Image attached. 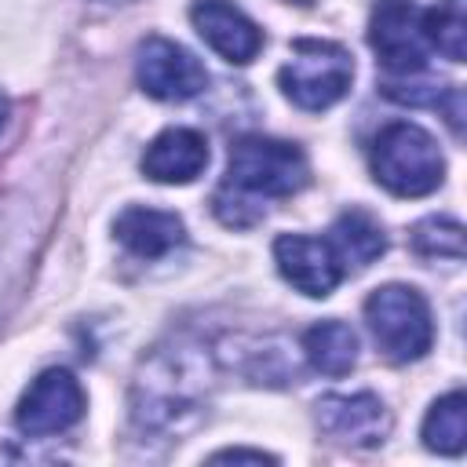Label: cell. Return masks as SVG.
<instances>
[{
    "instance_id": "obj_3",
    "label": "cell",
    "mask_w": 467,
    "mask_h": 467,
    "mask_svg": "<svg viewBox=\"0 0 467 467\" xmlns=\"http://www.w3.org/2000/svg\"><path fill=\"white\" fill-rule=\"evenodd\" d=\"M372 179L394 197H427L445 179V157L431 131L412 120H390L376 131L368 150Z\"/></svg>"
},
{
    "instance_id": "obj_22",
    "label": "cell",
    "mask_w": 467,
    "mask_h": 467,
    "mask_svg": "<svg viewBox=\"0 0 467 467\" xmlns=\"http://www.w3.org/2000/svg\"><path fill=\"white\" fill-rule=\"evenodd\" d=\"M106 4H128V0H106Z\"/></svg>"
},
{
    "instance_id": "obj_13",
    "label": "cell",
    "mask_w": 467,
    "mask_h": 467,
    "mask_svg": "<svg viewBox=\"0 0 467 467\" xmlns=\"http://www.w3.org/2000/svg\"><path fill=\"white\" fill-rule=\"evenodd\" d=\"M113 234L139 259H161V255L175 252L186 241V226H182V219L175 212L142 208V204L124 208L113 219Z\"/></svg>"
},
{
    "instance_id": "obj_18",
    "label": "cell",
    "mask_w": 467,
    "mask_h": 467,
    "mask_svg": "<svg viewBox=\"0 0 467 467\" xmlns=\"http://www.w3.org/2000/svg\"><path fill=\"white\" fill-rule=\"evenodd\" d=\"M409 244L423 259H452V263H460L463 259V226L456 219H449V215H427L423 223L412 226Z\"/></svg>"
},
{
    "instance_id": "obj_1",
    "label": "cell",
    "mask_w": 467,
    "mask_h": 467,
    "mask_svg": "<svg viewBox=\"0 0 467 467\" xmlns=\"http://www.w3.org/2000/svg\"><path fill=\"white\" fill-rule=\"evenodd\" d=\"M215 361L197 339H168L153 347L131 379V423L150 434L190 431L212 398Z\"/></svg>"
},
{
    "instance_id": "obj_8",
    "label": "cell",
    "mask_w": 467,
    "mask_h": 467,
    "mask_svg": "<svg viewBox=\"0 0 467 467\" xmlns=\"http://www.w3.org/2000/svg\"><path fill=\"white\" fill-rule=\"evenodd\" d=\"M135 80L157 102H186L208 88L204 66L168 36H146L135 51Z\"/></svg>"
},
{
    "instance_id": "obj_2",
    "label": "cell",
    "mask_w": 467,
    "mask_h": 467,
    "mask_svg": "<svg viewBox=\"0 0 467 467\" xmlns=\"http://www.w3.org/2000/svg\"><path fill=\"white\" fill-rule=\"evenodd\" d=\"M310 161L296 142L270 135H241L230 142L226 182L215 190L212 208L226 226H252L274 197H292L306 186Z\"/></svg>"
},
{
    "instance_id": "obj_11",
    "label": "cell",
    "mask_w": 467,
    "mask_h": 467,
    "mask_svg": "<svg viewBox=\"0 0 467 467\" xmlns=\"http://www.w3.org/2000/svg\"><path fill=\"white\" fill-rule=\"evenodd\" d=\"M190 22L201 40L234 66H248L263 51V29L230 0H193Z\"/></svg>"
},
{
    "instance_id": "obj_10",
    "label": "cell",
    "mask_w": 467,
    "mask_h": 467,
    "mask_svg": "<svg viewBox=\"0 0 467 467\" xmlns=\"http://www.w3.org/2000/svg\"><path fill=\"white\" fill-rule=\"evenodd\" d=\"M274 263H277L281 277L310 299L332 296L347 274L336 248L328 244V237L321 241V237H306V234H281L274 241Z\"/></svg>"
},
{
    "instance_id": "obj_14",
    "label": "cell",
    "mask_w": 467,
    "mask_h": 467,
    "mask_svg": "<svg viewBox=\"0 0 467 467\" xmlns=\"http://www.w3.org/2000/svg\"><path fill=\"white\" fill-rule=\"evenodd\" d=\"M328 244L336 248L343 270H350V266L361 270V266H368L372 259H379L387 252V234L365 208H350L332 223Z\"/></svg>"
},
{
    "instance_id": "obj_7",
    "label": "cell",
    "mask_w": 467,
    "mask_h": 467,
    "mask_svg": "<svg viewBox=\"0 0 467 467\" xmlns=\"http://www.w3.org/2000/svg\"><path fill=\"white\" fill-rule=\"evenodd\" d=\"M84 409H88V398L80 379L69 368H44L18 398L15 423L26 438H51L77 427Z\"/></svg>"
},
{
    "instance_id": "obj_6",
    "label": "cell",
    "mask_w": 467,
    "mask_h": 467,
    "mask_svg": "<svg viewBox=\"0 0 467 467\" xmlns=\"http://www.w3.org/2000/svg\"><path fill=\"white\" fill-rule=\"evenodd\" d=\"M368 44L390 80L423 77L431 44L423 36V11L412 0H376L368 18Z\"/></svg>"
},
{
    "instance_id": "obj_17",
    "label": "cell",
    "mask_w": 467,
    "mask_h": 467,
    "mask_svg": "<svg viewBox=\"0 0 467 467\" xmlns=\"http://www.w3.org/2000/svg\"><path fill=\"white\" fill-rule=\"evenodd\" d=\"M423 36L449 62H463V55H467V15H463V0H438L434 7H427L423 11Z\"/></svg>"
},
{
    "instance_id": "obj_19",
    "label": "cell",
    "mask_w": 467,
    "mask_h": 467,
    "mask_svg": "<svg viewBox=\"0 0 467 467\" xmlns=\"http://www.w3.org/2000/svg\"><path fill=\"white\" fill-rule=\"evenodd\" d=\"M26 234H29V223L22 219L18 208L11 204H0V296L11 288L15 274L26 266Z\"/></svg>"
},
{
    "instance_id": "obj_20",
    "label": "cell",
    "mask_w": 467,
    "mask_h": 467,
    "mask_svg": "<svg viewBox=\"0 0 467 467\" xmlns=\"http://www.w3.org/2000/svg\"><path fill=\"white\" fill-rule=\"evenodd\" d=\"M212 460H215V463H223V460H252V463H274V456H270V452H263V449H223V452H215Z\"/></svg>"
},
{
    "instance_id": "obj_12",
    "label": "cell",
    "mask_w": 467,
    "mask_h": 467,
    "mask_svg": "<svg viewBox=\"0 0 467 467\" xmlns=\"http://www.w3.org/2000/svg\"><path fill=\"white\" fill-rule=\"evenodd\" d=\"M142 175L164 186L193 182L208 168V139L197 128H164L142 153Z\"/></svg>"
},
{
    "instance_id": "obj_4",
    "label": "cell",
    "mask_w": 467,
    "mask_h": 467,
    "mask_svg": "<svg viewBox=\"0 0 467 467\" xmlns=\"http://www.w3.org/2000/svg\"><path fill=\"white\" fill-rule=\"evenodd\" d=\"M365 325L390 361H420L434 343V317L412 285H383L365 299Z\"/></svg>"
},
{
    "instance_id": "obj_16",
    "label": "cell",
    "mask_w": 467,
    "mask_h": 467,
    "mask_svg": "<svg viewBox=\"0 0 467 467\" xmlns=\"http://www.w3.org/2000/svg\"><path fill=\"white\" fill-rule=\"evenodd\" d=\"M423 445L431 452L456 456L467 445V398L463 390H449L423 416Z\"/></svg>"
},
{
    "instance_id": "obj_5",
    "label": "cell",
    "mask_w": 467,
    "mask_h": 467,
    "mask_svg": "<svg viewBox=\"0 0 467 467\" xmlns=\"http://www.w3.org/2000/svg\"><path fill=\"white\" fill-rule=\"evenodd\" d=\"M354 80V58L336 40H296L288 62L277 69V84L299 109L336 106Z\"/></svg>"
},
{
    "instance_id": "obj_21",
    "label": "cell",
    "mask_w": 467,
    "mask_h": 467,
    "mask_svg": "<svg viewBox=\"0 0 467 467\" xmlns=\"http://www.w3.org/2000/svg\"><path fill=\"white\" fill-rule=\"evenodd\" d=\"M7 113H11V106H7V99L0 95V131H4V124H7Z\"/></svg>"
},
{
    "instance_id": "obj_9",
    "label": "cell",
    "mask_w": 467,
    "mask_h": 467,
    "mask_svg": "<svg viewBox=\"0 0 467 467\" xmlns=\"http://www.w3.org/2000/svg\"><path fill=\"white\" fill-rule=\"evenodd\" d=\"M317 427L343 445H358V449H372L383 445L390 434V409L383 405V398L358 390V394H325L314 405Z\"/></svg>"
},
{
    "instance_id": "obj_15",
    "label": "cell",
    "mask_w": 467,
    "mask_h": 467,
    "mask_svg": "<svg viewBox=\"0 0 467 467\" xmlns=\"http://www.w3.org/2000/svg\"><path fill=\"white\" fill-rule=\"evenodd\" d=\"M303 354L306 361L325 376H347L358 365V336L347 321H317L303 332Z\"/></svg>"
}]
</instances>
